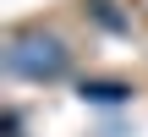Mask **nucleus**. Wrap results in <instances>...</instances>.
Masks as SVG:
<instances>
[{
  "instance_id": "obj_2",
  "label": "nucleus",
  "mask_w": 148,
  "mask_h": 137,
  "mask_svg": "<svg viewBox=\"0 0 148 137\" xmlns=\"http://www.w3.org/2000/svg\"><path fill=\"white\" fill-rule=\"evenodd\" d=\"M132 88L126 82H82V99H93V104H121Z\"/></svg>"
},
{
  "instance_id": "obj_1",
  "label": "nucleus",
  "mask_w": 148,
  "mask_h": 137,
  "mask_svg": "<svg viewBox=\"0 0 148 137\" xmlns=\"http://www.w3.org/2000/svg\"><path fill=\"white\" fill-rule=\"evenodd\" d=\"M5 66H11L16 77L49 82V77H60V71H66V49H60V38H44V33H33V38H16V44L5 49Z\"/></svg>"
}]
</instances>
